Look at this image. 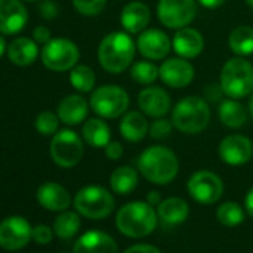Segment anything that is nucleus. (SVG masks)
Listing matches in <instances>:
<instances>
[{"label": "nucleus", "mask_w": 253, "mask_h": 253, "mask_svg": "<svg viewBox=\"0 0 253 253\" xmlns=\"http://www.w3.org/2000/svg\"><path fill=\"white\" fill-rule=\"evenodd\" d=\"M81 228V219L75 211H63L54 222V231L60 238H72Z\"/></svg>", "instance_id": "2f4dec72"}, {"label": "nucleus", "mask_w": 253, "mask_h": 253, "mask_svg": "<svg viewBox=\"0 0 253 253\" xmlns=\"http://www.w3.org/2000/svg\"><path fill=\"white\" fill-rule=\"evenodd\" d=\"M116 226L126 237H146L157 226V213L149 203H128L118 211Z\"/></svg>", "instance_id": "20e7f679"}, {"label": "nucleus", "mask_w": 253, "mask_h": 253, "mask_svg": "<svg viewBox=\"0 0 253 253\" xmlns=\"http://www.w3.org/2000/svg\"><path fill=\"white\" fill-rule=\"evenodd\" d=\"M104 154H106V157H107L109 160L116 161V160H119V158L122 157L124 148H122V145H121L119 142H112V140H110V142L104 146Z\"/></svg>", "instance_id": "58836bf2"}, {"label": "nucleus", "mask_w": 253, "mask_h": 253, "mask_svg": "<svg viewBox=\"0 0 253 253\" xmlns=\"http://www.w3.org/2000/svg\"><path fill=\"white\" fill-rule=\"evenodd\" d=\"M38 201L51 211H63L70 206V194L55 182H46L38 189Z\"/></svg>", "instance_id": "5701e85b"}, {"label": "nucleus", "mask_w": 253, "mask_h": 253, "mask_svg": "<svg viewBox=\"0 0 253 253\" xmlns=\"http://www.w3.org/2000/svg\"><path fill=\"white\" fill-rule=\"evenodd\" d=\"M173 128H174V125H173L171 119L169 121L164 116L155 118V121L149 125V136L155 140H163L171 134Z\"/></svg>", "instance_id": "c9c22d12"}, {"label": "nucleus", "mask_w": 253, "mask_h": 253, "mask_svg": "<svg viewBox=\"0 0 253 253\" xmlns=\"http://www.w3.org/2000/svg\"><path fill=\"white\" fill-rule=\"evenodd\" d=\"M125 253H161V252L151 244H136L128 250H125Z\"/></svg>", "instance_id": "a19ab883"}, {"label": "nucleus", "mask_w": 253, "mask_h": 253, "mask_svg": "<svg viewBox=\"0 0 253 253\" xmlns=\"http://www.w3.org/2000/svg\"><path fill=\"white\" fill-rule=\"evenodd\" d=\"M140 173L155 185H167L179 173V160L176 154L166 146L155 145L146 148L137 161Z\"/></svg>", "instance_id": "f03ea898"}, {"label": "nucleus", "mask_w": 253, "mask_h": 253, "mask_svg": "<svg viewBox=\"0 0 253 253\" xmlns=\"http://www.w3.org/2000/svg\"><path fill=\"white\" fill-rule=\"evenodd\" d=\"M226 0H198V3L207 9H216V8H220Z\"/></svg>", "instance_id": "79ce46f5"}, {"label": "nucleus", "mask_w": 253, "mask_h": 253, "mask_svg": "<svg viewBox=\"0 0 253 253\" xmlns=\"http://www.w3.org/2000/svg\"><path fill=\"white\" fill-rule=\"evenodd\" d=\"M119 20L126 33L140 35L151 23V9L142 2H130L124 6Z\"/></svg>", "instance_id": "6ab92c4d"}, {"label": "nucleus", "mask_w": 253, "mask_h": 253, "mask_svg": "<svg viewBox=\"0 0 253 253\" xmlns=\"http://www.w3.org/2000/svg\"><path fill=\"white\" fill-rule=\"evenodd\" d=\"M136 46L146 60L157 61L167 58L171 51V41L160 29H146L139 35Z\"/></svg>", "instance_id": "2eb2a0df"}, {"label": "nucleus", "mask_w": 253, "mask_h": 253, "mask_svg": "<svg viewBox=\"0 0 253 253\" xmlns=\"http://www.w3.org/2000/svg\"><path fill=\"white\" fill-rule=\"evenodd\" d=\"M82 139L92 148H103L110 142L112 131L103 118H91L82 125Z\"/></svg>", "instance_id": "393cba45"}, {"label": "nucleus", "mask_w": 253, "mask_h": 253, "mask_svg": "<svg viewBox=\"0 0 253 253\" xmlns=\"http://www.w3.org/2000/svg\"><path fill=\"white\" fill-rule=\"evenodd\" d=\"M79 57L81 54L78 45L66 38L51 39L42 49V61L45 67L52 72L72 70L78 64Z\"/></svg>", "instance_id": "1a4fd4ad"}, {"label": "nucleus", "mask_w": 253, "mask_h": 253, "mask_svg": "<svg viewBox=\"0 0 253 253\" xmlns=\"http://www.w3.org/2000/svg\"><path fill=\"white\" fill-rule=\"evenodd\" d=\"M49 152L57 166L72 169L78 166L84 157V142L73 130H61L52 136Z\"/></svg>", "instance_id": "6e6552de"}, {"label": "nucleus", "mask_w": 253, "mask_h": 253, "mask_svg": "<svg viewBox=\"0 0 253 253\" xmlns=\"http://www.w3.org/2000/svg\"><path fill=\"white\" fill-rule=\"evenodd\" d=\"M119 133L126 142H142L149 134L146 115L139 110H126L119 122Z\"/></svg>", "instance_id": "412c9836"}, {"label": "nucleus", "mask_w": 253, "mask_h": 253, "mask_svg": "<svg viewBox=\"0 0 253 253\" xmlns=\"http://www.w3.org/2000/svg\"><path fill=\"white\" fill-rule=\"evenodd\" d=\"M70 84L79 92H91L95 86V73L89 66L76 64L70 70Z\"/></svg>", "instance_id": "c756f323"}, {"label": "nucleus", "mask_w": 253, "mask_h": 253, "mask_svg": "<svg viewBox=\"0 0 253 253\" xmlns=\"http://www.w3.org/2000/svg\"><path fill=\"white\" fill-rule=\"evenodd\" d=\"M148 203L152 206V204H157V203H160V194L157 192V191H152V192H149V195H148Z\"/></svg>", "instance_id": "c03bdc74"}, {"label": "nucleus", "mask_w": 253, "mask_h": 253, "mask_svg": "<svg viewBox=\"0 0 253 253\" xmlns=\"http://www.w3.org/2000/svg\"><path fill=\"white\" fill-rule=\"evenodd\" d=\"M27 2H35V0H27Z\"/></svg>", "instance_id": "09e8293b"}, {"label": "nucleus", "mask_w": 253, "mask_h": 253, "mask_svg": "<svg viewBox=\"0 0 253 253\" xmlns=\"http://www.w3.org/2000/svg\"><path fill=\"white\" fill-rule=\"evenodd\" d=\"M75 207L85 217L103 219L107 217L115 209V200L112 194L103 186L89 185L76 194Z\"/></svg>", "instance_id": "0eeeda50"}, {"label": "nucleus", "mask_w": 253, "mask_h": 253, "mask_svg": "<svg viewBox=\"0 0 253 253\" xmlns=\"http://www.w3.org/2000/svg\"><path fill=\"white\" fill-rule=\"evenodd\" d=\"M39 55L38 42L29 38H17L8 45V57L15 66H30Z\"/></svg>", "instance_id": "b1692460"}, {"label": "nucleus", "mask_w": 253, "mask_h": 253, "mask_svg": "<svg viewBox=\"0 0 253 253\" xmlns=\"http://www.w3.org/2000/svg\"><path fill=\"white\" fill-rule=\"evenodd\" d=\"M73 253H119L115 240L103 231H88L73 246Z\"/></svg>", "instance_id": "aec40b11"}, {"label": "nucleus", "mask_w": 253, "mask_h": 253, "mask_svg": "<svg viewBox=\"0 0 253 253\" xmlns=\"http://www.w3.org/2000/svg\"><path fill=\"white\" fill-rule=\"evenodd\" d=\"M210 118L209 103L198 95L183 97L171 109V122L183 134H200L207 128Z\"/></svg>", "instance_id": "7ed1b4c3"}, {"label": "nucleus", "mask_w": 253, "mask_h": 253, "mask_svg": "<svg viewBox=\"0 0 253 253\" xmlns=\"http://www.w3.org/2000/svg\"><path fill=\"white\" fill-rule=\"evenodd\" d=\"M160 23L173 30L188 27L197 17L195 0H160L157 6Z\"/></svg>", "instance_id": "9d476101"}, {"label": "nucleus", "mask_w": 253, "mask_h": 253, "mask_svg": "<svg viewBox=\"0 0 253 253\" xmlns=\"http://www.w3.org/2000/svg\"><path fill=\"white\" fill-rule=\"evenodd\" d=\"M229 49L238 57H247L253 54V27L238 26L228 38Z\"/></svg>", "instance_id": "cd10ccee"}, {"label": "nucleus", "mask_w": 253, "mask_h": 253, "mask_svg": "<svg viewBox=\"0 0 253 253\" xmlns=\"http://www.w3.org/2000/svg\"><path fill=\"white\" fill-rule=\"evenodd\" d=\"M89 106L103 119L121 118L130 106V95L118 85H101L92 91Z\"/></svg>", "instance_id": "423d86ee"}, {"label": "nucleus", "mask_w": 253, "mask_h": 253, "mask_svg": "<svg viewBox=\"0 0 253 253\" xmlns=\"http://www.w3.org/2000/svg\"><path fill=\"white\" fill-rule=\"evenodd\" d=\"M195 78L194 66L182 57L167 58L160 66V79L170 88H186Z\"/></svg>", "instance_id": "4468645a"}, {"label": "nucleus", "mask_w": 253, "mask_h": 253, "mask_svg": "<svg viewBox=\"0 0 253 253\" xmlns=\"http://www.w3.org/2000/svg\"><path fill=\"white\" fill-rule=\"evenodd\" d=\"M39 9H41V15L45 20H54L58 15V6L52 2V0H45V2H42Z\"/></svg>", "instance_id": "4c0bfd02"}, {"label": "nucleus", "mask_w": 253, "mask_h": 253, "mask_svg": "<svg viewBox=\"0 0 253 253\" xmlns=\"http://www.w3.org/2000/svg\"><path fill=\"white\" fill-rule=\"evenodd\" d=\"M30 223L20 216H12L0 223V246L5 250H20L33 237Z\"/></svg>", "instance_id": "ddd939ff"}, {"label": "nucleus", "mask_w": 253, "mask_h": 253, "mask_svg": "<svg viewBox=\"0 0 253 253\" xmlns=\"http://www.w3.org/2000/svg\"><path fill=\"white\" fill-rule=\"evenodd\" d=\"M29 21V12L21 0H0V33L17 35Z\"/></svg>", "instance_id": "f3484780"}, {"label": "nucleus", "mask_w": 253, "mask_h": 253, "mask_svg": "<svg viewBox=\"0 0 253 253\" xmlns=\"http://www.w3.org/2000/svg\"><path fill=\"white\" fill-rule=\"evenodd\" d=\"M249 113H250V116H252V119H253V94H252L250 101H249Z\"/></svg>", "instance_id": "49530a36"}, {"label": "nucleus", "mask_w": 253, "mask_h": 253, "mask_svg": "<svg viewBox=\"0 0 253 253\" xmlns=\"http://www.w3.org/2000/svg\"><path fill=\"white\" fill-rule=\"evenodd\" d=\"M136 43L126 32H113L106 35L97 51L100 66L112 73L118 75L130 69L136 55Z\"/></svg>", "instance_id": "f257e3e1"}, {"label": "nucleus", "mask_w": 253, "mask_h": 253, "mask_svg": "<svg viewBox=\"0 0 253 253\" xmlns=\"http://www.w3.org/2000/svg\"><path fill=\"white\" fill-rule=\"evenodd\" d=\"M189 195L201 204H213L223 194V183L217 174L209 170L194 173L188 180Z\"/></svg>", "instance_id": "9b49d317"}, {"label": "nucleus", "mask_w": 253, "mask_h": 253, "mask_svg": "<svg viewBox=\"0 0 253 253\" xmlns=\"http://www.w3.org/2000/svg\"><path fill=\"white\" fill-rule=\"evenodd\" d=\"M189 214V206L185 200L171 197L160 203L158 206V216L170 225H177L186 220Z\"/></svg>", "instance_id": "bb28decb"}, {"label": "nucleus", "mask_w": 253, "mask_h": 253, "mask_svg": "<svg viewBox=\"0 0 253 253\" xmlns=\"http://www.w3.org/2000/svg\"><path fill=\"white\" fill-rule=\"evenodd\" d=\"M244 2H246V5H247L249 8L253 9V0H244Z\"/></svg>", "instance_id": "de8ad7c7"}, {"label": "nucleus", "mask_w": 253, "mask_h": 253, "mask_svg": "<svg viewBox=\"0 0 253 253\" xmlns=\"http://www.w3.org/2000/svg\"><path fill=\"white\" fill-rule=\"evenodd\" d=\"M5 51H6V41L2 35H0V57L5 54Z\"/></svg>", "instance_id": "a18cd8bd"}, {"label": "nucleus", "mask_w": 253, "mask_h": 253, "mask_svg": "<svg viewBox=\"0 0 253 253\" xmlns=\"http://www.w3.org/2000/svg\"><path fill=\"white\" fill-rule=\"evenodd\" d=\"M33 240L38 244H48L52 240V231L46 225H38L33 228Z\"/></svg>", "instance_id": "e433bc0d"}, {"label": "nucleus", "mask_w": 253, "mask_h": 253, "mask_svg": "<svg viewBox=\"0 0 253 253\" xmlns=\"http://www.w3.org/2000/svg\"><path fill=\"white\" fill-rule=\"evenodd\" d=\"M220 89L228 98L240 100L253 92V66L243 57L229 58L220 70Z\"/></svg>", "instance_id": "39448f33"}, {"label": "nucleus", "mask_w": 253, "mask_h": 253, "mask_svg": "<svg viewBox=\"0 0 253 253\" xmlns=\"http://www.w3.org/2000/svg\"><path fill=\"white\" fill-rule=\"evenodd\" d=\"M130 78L140 85H152L160 78V67L151 60L137 61L130 67Z\"/></svg>", "instance_id": "7c9ffc66"}, {"label": "nucleus", "mask_w": 253, "mask_h": 253, "mask_svg": "<svg viewBox=\"0 0 253 253\" xmlns=\"http://www.w3.org/2000/svg\"><path fill=\"white\" fill-rule=\"evenodd\" d=\"M89 107V103L82 95L70 94L60 101L57 115L60 121L66 125H79L88 116Z\"/></svg>", "instance_id": "4be33fe9"}, {"label": "nucleus", "mask_w": 253, "mask_h": 253, "mask_svg": "<svg viewBox=\"0 0 253 253\" xmlns=\"http://www.w3.org/2000/svg\"><path fill=\"white\" fill-rule=\"evenodd\" d=\"M217 220L225 226H237L244 220V211L240 204L234 201H226L219 206L216 211Z\"/></svg>", "instance_id": "473e14b6"}, {"label": "nucleus", "mask_w": 253, "mask_h": 253, "mask_svg": "<svg viewBox=\"0 0 253 253\" xmlns=\"http://www.w3.org/2000/svg\"><path fill=\"white\" fill-rule=\"evenodd\" d=\"M246 210L247 213L253 217V188L247 192L246 195Z\"/></svg>", "instance_id": "37998d69"}, {"label": "nucleus", "mask_w": 253, "mask_h": 253, "mask_svg": "<svg viewBox=\"0 0 253 253\" xmlns=\"http://www.w3.org/2000/svg\"><path fill=\"white\" fill-rule=\"evenodd\" d=\"M107 0H73L75 9L85 17H97L106 8Z\"/></svg>", "instance_id": "f704fd0d"}, {"label": "nucleus", "mask_w": 253, "mask_h": 253, "mask_svg": "<svg viewBox=\"0 0 253 253\" xmlns=\"http://www.w3.org/2000/svg\"><path fill=\"white\" fill-rule=\"evenodd\" d=\"M137 104L139 109L151 118H163L166 116L169 112H171V98L170 94L161 88V86H155V85H149L145 86L139 95H137Z\"/></svg>", "instance_id": "dca6fc26"}, {"label": "nucleus", "mask_w": 253, "mask_h": 253, "mask_svg": "<svg viewBox=\"0 0 253 253\" xmlns=\"http://www.w3.org/2000/svg\"><path fill=\"white\" fill-rule=\"evenodd\" d=\"M204 38L203 35L192 27H183L176 32L171 41V46L177 57L192 60L197 58L204 51Z\"/></svg>", "instance_id": "a211bd4d"}, {"label": "nucleus", "mask_w": 253, "mask_h": 253, "mask_svg": "<svg viewBox=\"0 0 253 253\" xmlns=\"http://www.w3.org/2000/svg\"><path fill=\"white\" fill-rule=\"evenodd\" d=\"M33 39L38 42V43H48L52 38H51V30L45 26H39L33 30Z\"/></svg>", "instance_id": "ea45409f"}, {"label": "nucleus", "mask_w": 253, "mask_h": 253, "mask_svg": "<svg viewBox=\"0 0 253 253\" xmlns=\"http://www.w3.org/2000/svg\"><path fill=\"white\" fill-rule=\"evenodd\" d=\"M217 154L228 166H244L253 157V143L243 134H228L219 143Z\"/></svg>", "instance_id": "f8f14e48"}, {"label": "nucleus", "mask_w": 253, "mask_h": 253, "mask_svg": "<svg viewBox=\"0 0 253 253\" xmlns=\"http://www.w3.org/2000/svg\"><path fill=\"white\" fill-rule=\"evenodd\" d=\"M58 124H60L58 115H55L49 110L41 112L35 121L36 130L43 136H54L58 131Z\"/></svg>", "instance_id": "72a5a7b5"}, {"label": "nucleus", "mask_w": 253, "mask_h": 253, "mask_svg": "<svg viewBox=\"0 0 253 253\" xmlns=\"http://www.w3.org/2000/svg\"><path fill=\"white\" fill-rule=\"evenodd\" d=\"M139 183L137 171L130 166L118 167L110 176V186L119 195H126L136 189Z\"/></svg>", "instance_id": "c85d7f7f"}, {"label": "nucleus", "mask_w": 253, "mask_h": 253, "mask_svg": "<svg viewBox=\"0 0 253 253\" xmlns=\"http://www.w3.org/2000/svg\"><path fill=\"white\" fill-rule=\"evenodd\" d=\"M247 110L235 98L223 100L219 106V119L228 128H240L247 122Z\"/></svg>", "instance_id": "a878e982"}]
</instances>
